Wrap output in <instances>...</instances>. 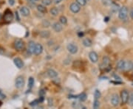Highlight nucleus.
<instances>
[{
	"label": "nucleus",
	"instance_id": "nucleus-1",
	"mask_svg": "<svg viewBox=\"0 0 133 109\" xmlns=\"http://www.w3.org/2000/svg\"><path fill=\"white\" fill-rule=\"evenodd\" d=\"M128 16V9L126 7H122L119 9V13H118V17L119 19L121 20H126L127 19Z\"/></svg>",
	"mask_w": 133,
	"mask_h": 109
},
{
	"label": "nucleus",
	"instance_id": "nucleus-2",
	"mask_svg": "<svg viewBox=\"0 0 133 109\" xmlns=\"http://www.w3.org/2000/svg\"><path fill=\"white\" fill-rule=\"evenodd\" d=\"M14 48L17 51L23 50L25 48V42L22 39H16L14 42Z\"/></svg>",
	"mask_w": 133,
	"mask_h": 109
},
{
	"label": "nucleus",
	"instance_id": "nucleus-3",
	"mask_svg": "<svg viewBox=\"0 0 133 109\" xmlns=\"http://www.w3.org/2000/svg\"><path fill=\"white\" fill-rule=\"evenodd\" d=\"M25 85V79L22 76H18L16 78L15 81V86L17 88H22Z\"/></svg>",
	"mask_w": 133,
	"mask_h": 109
},
{
	"label": "nucleus",
	"instance_id": "nucleus-4",
	"mask_svg": "<svg viewBox=\"0 0 133 109\" xmlns=\"http://www.w3.org/2000/svg\"><path fill=\"white\" fill-rule=\"evenodd\" d=\"M13 19V15L10 10H7L4 15V20L7 22H10Z\"/></svg>",
	"mask_w": 133,
	"mask_h": 109
},
{
	"label": "nucleus",
	"instance_id": "nucleus-5",
	"mask_svg": "<svg viewBox=\"0 0 133 109\" xmlns=\"http://www.w3.org/2000/svg\"><path fill=\"white\" fill-rule=\"evenodd\" d=\"M120 102V97L117 94H112V97H111V103L113 106H118L119 105Z\"/></svg>",
	"mask_w": 133,
	"mask_h": 109
},
{
	"label": "nucleus",
	"instance_id": "nucleus-6",
	"mask_svg": "<svg viewBox=\"0 0 133 109\" xmlns=\"http://www.w3.org/2000/svg\"><path fill=\"white\" fill-rule=\"evenodd\" d=\"M129 92H127L126 90H123L122 92H121V98L122 102L124 104L127 103L128 100H129Z\"/></svg>",
	"mask_w": 133,
	"mask_h": 109
},
{
	"label": "nucleus",
	"instance_id": "nucleus-7",
	"mask_svg": "<svg viewBox=\"0 0 133 109\" xmlns=\"http://www.w3.org/2000/svg\"><path fill=\"white\" fill-rule=\"evenodd\" d=\"M70 10L73 13H77L80 11L81 8L80 5L77 3V2H73L70 5Z\"/></svg>",
	"mask_w": 133,
	"mask_h": 109
},
{
	"label": "nucleus",
	"instance_id": "nucleus-8",
	"mask_svg": "<svg viewBox=\"0 0 133 109\" xmlns=\"http://www.w3.org/2000/svg\"><path fill=\"white\" fill-rule=\"evenodd\" d=\"M67 49L71 54H75L78 52V47L74 44H69L67 47Z\"/></svg>",
	"mask_w": 133,
	"mask_h": 109
},
{
	"label": "nucleus",
	"instance_id": "nucleus-9",
	"mask_svg": "<svg viewBox=\"0 0 133 109\" xmlns=\"http://www.w3.org/2000/svg\"><path fill=\"white\" fill-rule=\"evenodd\" d=\"M89 58L90 59V61L92 62V63H97L98 61V54L94 52V51H92L89 53Z\"/></svg>",
	"mask_w": 133,
	"mask_h": 109
},
{
	"label": "nucleus",
	"instance_id": "nucleus-10",
	"mask_svg": "<svg viewBox=\"0 0 133 109\" xmlns=\"http://www.w3.org/2000/svg\"><path fill=\"white\" fill-rule=\"evenodd\" d=\"M13 63L16 65V66L18 69H22L24 66V62L20 58H15L13 59Z\"/></svg>",
	"mask_w": 133,
	"mask_h": 109
},
{
	"label": "nucleus",
	"instance_id": "nucleus-11",
	"mask_svg": "<svg viewBox=\"0 0 133 109\" xmlns=\"http://www.w3.org/2000/svg\"><path fill=\"white\" fill-rule=\"evenodd\" d=\"M43 52V47L40 44H35V50H34V54L35 55H39V54H42Z\"/></svg>",
	"mask_w": 133,
	"mask_h": 109
},
{
	"label": "nucleus",
	"instance_id": "nucleus-12",
	"mask_svg": "<svg viewBox=\"0 0 133 109\" xmlns=\"http://www.w3.org/2000/svg\"><path fill=\"white\" fill-rule=\"evenodd\" d=\"M35 44L34 41H30L28 44V48H27V52L30 54H34V50H35Z\"/></svg>",
	"mask_w": 133,
	"mask_h": 109
},
{
	"label": "nucleus",
	"instance_id": "nucleus-13",
	"mask_svg": "<svg viewBox=\"0 0 133 109\" xmlns=\"http://www.w3.org/2000/svg\"><path fill=\"white\" fill-rule=\"evenodd\" d=\"M53 29L56 32H60L62 30H63V27H62V25L61 24V23H59V22H55L53 24Z\"/></svg>",
	"mask_w": 133,
	"mask_h": 109
},
{
	"label": "nucleus",
	"instance_id": "nucleus-14",
	"mask_svg": "<svg viewBox=\"0 0 133 109\" xmlns=\"http://www.w3.org/2000/svg\"><path fill=\"white\" fill-rule=\"evenodd\" d=\"M30 10L27 7H22L20 8V13L21 15H22L23 16H28L30 15Z\"/></svg>",
	"mask_w": 133,
	"mask_h": 109
},
{
	"label": "nucleus",
	"instance_id": "nucleus-15",
	"mask_svg": "<svg viewBox=\"0 0 133 109\" xmlns=\"http://www.w3.org/2000/svg\"><path fill=\"white\" fill-rule=\"evenodd\" d=\"M47 74L50 78H55L57 76H58V73H57V71H55L53 69H48L47 71Z\"/></svg>",
	"mask_w": 133,
	"mask_h": 109
},
{
	"label": "nucleus",
	"instance_id": "nucleus-16",
	"mask_svg": "<svg viewBox=\"0 0 133 109\" xmlns=\"http://www.w3.org/2000/svg\"><path fill=\"white\" fill-rule=\"evenodd\" d=\"M109 63H110V59L108 57H104L103 58V63H102V64H101V66H104L102 68L106 69V67H108L109 66Z\"/></svg>",
	"mask_w": 133,
	"mask_h": 109
},
{
	"label": "nucleus",
	"instance_id": "nucleus-17",
	"mask_svg": "<svg viewBox=\"0 0 133 109\" xmlns=\"http://www.w3.org/2000/svg\"><path fill=\"white\" fill-rule=\"evenodd\" d=\"M133 69V63L132 61H125V67L124 70L131 71Z\"/></svg>",
	"mask_w": 133,
	"mask_h": 109
},
{
	"label": "nucleus",
	"instance_id": "nucleus-18",
	"mask_svg": "<svg viewBox=\"0 0 133 109\" xmlns=\"http://www.w3.org/2000/svg\"><path fill=\"white\" fill-rule=\"evenodd\" d=\"M37 10H39V12L42 13H47V10L46 8V6H44V5H37Z\"/></svg>",
	"mask_w": 133,
	"mask_h": 109
},
{
	"label": "nucleus",
	"instance_id": "nucleus-19",
	"mask_svg": "<svg viewBox=\"0 0 133 109\" xmlns=\"http://www.w3.org/2000/svg\"><path fill=\"white\" fill-rule=\"evenodd\" d=\"M40 36L42 39H48L50 36V32L47 30H44L40 32Z\"/></svg>",
	"mask_w": 133,
	"mask_h": 109
},
{
	"label": "nucleus",
	"instance_id": "nucleus-20",
	"mask_svg": "<svg viewBox=\"0 0 133 109\" xmlns=\"http://www.w3.org/2000/svg\"><path fill=\"white\" fill-rule=\"evenodd\" d=\"M82 44L86 47H90L92 46V41L89 39H85L83 40Z\"/></svg>",
	"mask_w": 133,
	"mask_h": 109
},
{
	"label": "nucleus",
	"instance_id": "nucleus-21",
	"mask_svg": "<svg viewBox=\"0 0 133 109\" xmlns=\"http://www.w3.org/2000/svg\"><path fill=\"white\" fill-rule=\"evenodd\" d=\"M124 67H125V61H124L121 60L117 63V68L119 70H121V71L124 70Z\"/></svg>",
	"mask_w": 133,
	"mask_h": 109
},
{
	"label": "nucleus",
	"instance_id": "nucleus-22",
	"mask_svg": "<svg viewBox=\"0 0 133 109\" xmlns=\"http://www.w3.org/2000/svg\"><path fill=\"white\" fill-rule=\"evenodd\" d=\"M50 13L52 16H58V14H59V10L56 8H52L50 10Z\"/></svg>",
	"mask_w": 133,
	"mask_h": 109
},
{
	"label": "nucleus",
	"instance_id": "nucleus-23",
	"mask_svg": "<svg viewBox=\"0 0 133 109\" xmlns=\"http://www.w3.org/2000/svg\"><path fill=\"white\" fill-rule=\"evenodd\" d=\"M59 22H60V23L62 24H67V19L65 16H62L59 18Z\"/></svg>",
	"mask_w": 133,
	"mask_h": 109
},
{
	"label": "nucleus",
	"instance_id": "nucleus-24",
	"mask_svg": "<svg viewBox=\"0 0 133 109\" xmlns=\"http://www.w3.org/2000/svg\"><path fill=\"white\" fill-rule=\"evenodd\" d=\"M87 96L86 93H81L80 95L78 96V98H79V100H80L81 102L85 101V100H87Z\"/></svg>",
	"mask_w": 133,
	"mask_h": 109
},
{
	"label": "nucleus",
	"instance_id": "nucleus-25",
	"mask_svg": "<svg viewBox=\"0 0 133 109\" xmlns=\"http://www.w3.org/2000/svg\"><path fill=\"white\" fill-rule=\"evenodd\" d=\"M102 3L105 6H111L113 2L112 0H102Z\"/></svg>",
	"mask_w": 133,
	"mask_h": 109
},
{
	"label": "nucleus",
	"instance_id": "nucleus-26",
	"mask_svg": "<svg viewBox=\"0 0 133 109\" xmlns=\"http://www.w3.org/2000/svg\"><path fill=\"white\" fill-rule=\"evenodd\" d=\"M33 85H34V79L32 77H30L28 80V88H32Z\"/></svg>",
	"mask_w": 133,
	"mask_h": 109
},
{
	"label": "nucleus",
	"instance_id": "nucleus-27",
	"mask_svg": "<svg viewBox=\"0 0 133 109\" xmlns=\"http://www.w3.org/2000/svg\"><path fill=\"white\" fill-rule=\"evenodd\" d=\"M112 10L114 11V12H116V11H118V10H119V5H117V4H115V3H112Z\"/></svg>",
	"mask_w": 133,
	"mask_h": 109
},
{
	"label": "nucleus",
	"instance_id": "nucleus-28",
	"mask_svg": "<svg viewBox=\"0 0 133 109\" xmlns=\"http://www.w3.org/2000/svg\"><path fill=\"white\" fill-rule=\"evenodd\" d=\"M99 106H100V102H99V100H95V101L93 102V108L95 109H97V108H99Z\"/></svg>",
	"mask_w": 133,
	"mask_h": 109
},
{
	"label": "nucleus",
	"instance_id": "nucleus-29",
	"mask_svg": "<svg viewBox=\"0 0 133 109\" xmlns=\"http://www.w3.org/2000/svg\"><path fill=\"white\" fill-rule=\"evenodd\" d=\"M94 96H95V100H98L101 97V92H99L98 90H96V92H95V94H94Z\"/></svg>",
	"mask_w": 133,
	"mask_h": 109
},
{
	"label": "nucleus",
	"instance_id": "nucleus-30",
	"mask_svg": "<svg viewBox=\"0 0 133 109\" xmlns=\"http://www.w3.org/2000/svg\"><path fill=\"white\" fill-rule=\"evenodd\" d=\"M76 2L80 5V6H84L87 4V0H76Z\"/></svg>",
	"mask_w": 133,
	"mask_h": 109
},
{
	"label": "nucleus",
	"instance_id": "nucleus-31",
	"mask_svg": "<svg viewBox=\"0 0 133 109\" xmlns=\"http://www.w3.org/2000/svg\"><path fill=\"white\" fill-rule=\"evenodd\" d=\"M39 102H39V100H35L32 101L31 102H30V105L34 107V106H36V105H39Z\"/></svg>",
	"mask_w": 133,
	"mask_h": 109
},
{
	"label": "nucleus",
	"instance_id": "nucleus-32",
	"mask_svg": "<svg viewBox=\"0 0 133 109\" xmlns=\"http://www.w3.org/2000/svg\"><path fill=\"white\" fill-rule=\"evenodd\" d=\"M42 2L44 6H49L52 4V0H42Z\"/></svg>",
	"mask_w": 133,
	"mask_h": 109
},
{
	"label": "nucleus",
	"instance_id": "nucleus-33",
	"mask_svg": "<svg viewBox=\"0 0 133 109\" xmlns=\"http://www.w3.org/2000/svg\"><path fill=\"white\" fill-rule=\"evenodd\" d=\"M129 105L130 106H133V94H132L131 95H129V100H128V102Z\"/></svg>",
	"mask_w": 133,
	"mask_h": 109
},
{
	"label": "nucleus",
	"instance_id": "nucleus-34",
	"mask_svg": "<svg viewBox=\"0 0 133 109\" xmlns=\"http://www.w3.org/2000/svg\"><path fill=\"white\" fill-rule=\"evenodd\" d=\"M50 26V22L47 20H44L43 22V27H48Z\"/></svg>",
	"mask_w": 133,
	"mask_h": 109
},
{
	"label": "nucleus",
	"instance_id": "nucleus-35",
	"mask_svg": "<svg viewBox=\"0 0 133 109\" xmlns=\"http://www.w3.org/2000/svg\"><path fill=\"white\" fill-rule=\"evenodd\" d=\"M39 97H44V95H45V91L44 90V89H42V90H40L39 91Z\"/></svg>",
	"mask_w": 133,
	"mask_h": 109
},
{
	"label": "nucleus",
	"instance_id": "nucleus-36",
	"mask_svg": "<svg viewBox=\"0 0 133 109\" xmlns=\"http://www.w3.org/2000/svg\"><path fill=\"white\" fill-rule=\"evenodd\" d=\"M129 16H130V17H131V19L133 20V8L130 10V11H129Z\"/></svg>",
	"mask_w": 133,
	"mask_h": 109
},
{
	"label": "nucleus",
	"instance_id": "nucleus-37",
	"mask_svg": "<svg viewBox=\"0 0 133 109\" xmlns=\"http://www.w3.org/2000/svg\"><path fill=\"white\" fill-rule=\"evenodd\" d=\"M8 2H9V5H10V6H13V5H14V4H15V1H14V0H9Z\"/></svg>",
	"mask_w": 133,
	"mask_h": 109
},
{
	"label": "nucleus",
	"instance_id": "nucleus-38",
	"mask_svg": "<svg viewBox=\"0 0 133 109\" xmlns=\"http://www.w3.org/2000/svg\"><path fill=\"white\" fill-rule=\"evenodd\" d=\"M5 97H6V96L5 94H3L2 92L0 93V100H4V99H5Z\"/></svg>",
	"mask_w": 133,
	"mask_h": 109
},
{
	"label": "nucleus",
	"instance_id": "nucleus-39",
	"mask_svg": "<svg viewBox=\"0 0 133 109\" xmlns=\"http://www.w3.org/2000/svg\"><path fill=\"white\" fill-rule=\"evenodd\" d=\"M62 0H53V2H54V4H55V5H58V4H59L60 2H62Z\"/></svg>",
	"mask_w": 133,
	"mask_h": 109
},
{
	"label": "nucleus",
	"instance_id": "nucleus-40",
	"mask_svg": "<svg viewBox=\"0 0 133 109\" xmlns=\"http://www.w3.org/2000/svg\"><path fill=\"white\" fill-rule=\"evenodd\" d=\"M16 14V19H17V21H20V19H19V17H18V12H16L15 13Z\"/></svg>",
	"mask_w": 133,
	"mask_h": 109
},
{
	"label": "nucleus",
	"instance_id": "nucleus-41",
	"mask_svg": "<svg viewBox=\"0 0 133 109\" xmlns=\"http://www.w3.org/2000/svg\"><path fill=\"white\" fill-rule=\"evenodd\" d=\"M78 35H79V37H83V36H84V32H79L78 33Z\"/></svg>",
	"mask_w": 133,
	"mask_h": 109
},
{
	"label": "nucleus",
	"instance_id": "nucleus-42",
	"mask_svg": "<svg viewBox=\"0 0 133 109\" xmlns=\"http://www.w3.org/2000/svg\"><path fill=\"white\" fill-rule=\"evenodd\" d=\"M4 49L2 48V47H0V54H3L4 53Z\"/></svg>",
	"mask_w": 133,
	"mask_h": 109
},
{
	"label": "nucleus",
	"instance_id": "nucleus-43",
	"mask_svg": "<svg viewBox=\"0 0 133 109\" xmlns=\"http://www.w3.org/2000/svg\"><path fill=\"white\" fill-rule=\"evenodd\" d=\"M27 1L30 3H35V0H27Z\"/></svg>",
	"mask_w": 133,
	"mask_h": 109
},
{
	"label": "nucleus",
	"instance_id": "nucleus-44",
	"mask_svg": "<svg viewBox=\"0 0 133 109\" xmlns=\"http://www.w3.org/2000/svg\"><path fill=\"white\" fill-rule=\"evenodd\" d=\"M112 83H115V84H121V83H122L121 82H118V81H117V82H115V81H112Z\"/></svg>",
	"mask_w": 133,
	"mask_h": 109
},
{
	"label": "nucleus",
	"instance_id": "nucleus-45",
	"mask_svg": "<svg viewBox=\"0 0 133 109\" xmlns=\"http://www.w3.org/2000/svg\"><path fill=\"white\" fill-rule=\"evenodd\" d=\"M108 21H109V17L104 18V22H108Z\"/></svg>",
	"mask_w": 133,
	"mask_h": 109
},
{
	"label": "nucleus",
	"instance_id": "nucleus-46",
	"mask_svg": "<svg viewBox=\"0 0 133 109\" xmlns=\"http://www.w3.org/2000/svg\"><path fill=\"white\" fill-rule=\"evenodd\" d=\"M2 19V14L0 13V19Z\"/></svg>",
	"mask_w": 133,
	"mask_h": 109
},
{
	"label": "nucleus",
	"instance_id": "nucleus-47",
	"mask_svg": "<svg viewBox=\"0 0 133 109\" xmlns=\"http://www.w3.org/2000/svg\"><path fill=\"white\" fill-rule=\"evenodd\" d=\"M2 105V102L1 101H0V106H1Z\"/></svg>",
	"mask_w": 133,
	"mask_h": 109
},
{
	"label": "nucleus",
	"instance_id": "nucleus-48",
	"mask_svg": "<svg viewBox=\"0 0 133 109\" xmlns=\"http://www.w3.org/2000/svg\"><path fill=\"white\" fill-rule=\"evenodd\" d=\"M2 92V89L1 88H0V93H1Z\"/></svg>",
	"mask_w": 133,
	"mask_h": 109
},
{
	"label": "nucleus",
	"instance_id": "nucleus-49",
	"mask_svg": "<svg viewBox=\"0 0 133 109\" xmlns=\"http://www.w3.org/2000/svg\"><path fill=\"white\" fill-rule=\"evenodd\" d=\"M36 1H39V0H35V2H36Z\"/></svg>",
	"mask_w": 133,
	"mask_h": 109
},
{
	"label": "nucleus",
	"instance_id": "nucleus-50",
	"mask_svg": "<svg viewBox=\"0 0 133 109\" xmlns=\"http://www.w3.org/2000/svg\"><path fill=\"white\" fill-rule=\"evenodd\" d=\"M132 85H133V84H132Z\"/></svg>",
	"mask_w": 133,
	"mask_h": 109
}]
</instances>
